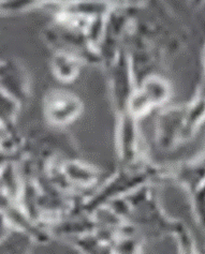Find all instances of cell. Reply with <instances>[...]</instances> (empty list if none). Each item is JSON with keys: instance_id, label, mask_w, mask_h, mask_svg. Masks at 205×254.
I'll return each mask as SVG.
<instances>
[{"instance_id": "5b68a950", "label": "cell", "mask_w": 205, "mask_h": 254, "mask_svg": "<svg viewBox=\"0 0 205 254\" xmlns=\"http://www.w3.org/2000/svg\"><path fill=\"white\" fill-rule=\"evenodd\" d=\"M115 146L117 157L123 165H132L147 159L144 155L138 120L129 113L116 116Z\"/></svg>"}, {"instance_id": "ba28073f", "label": "cell", "mask_w": 205, "mask_h": 254, "mask_svg": "<svg viewBox=\"0 0 205 254\" xmlns=\"http://www.w3.org/2000/svg\"><path fill=\"white\" fill-rule=\"evenodd\" d=\"M84 64L81 57L72 53L55 51L51 60V71L57 81L69 84L80 76Z\"/></svg>"}, {"instance_id": "9c48e42d", "label": "cell", "mask_w": 205, "mask_h": 254, "mask_svg": "<svg viewBox=\"0 0 205 254\" xmlns=\"http://www.w3.org/2000/svg\"><path fill=\"white\" fill-rule=\"evenodd\" d=\"M66 242L81 254H118L109 240L98 233L72 237Z\"/></svg>"}, {"instance_id": "277c9868", "label": "cell", "mask_w": 205, "mask_h": 254, "mask_svg": "<svg viewBox=\"0 0 205 254\" xmlns=\"http://www.w3.org/2000/svg\"><path fill=\"white\" fill-rule=\"evenodd\" d=\"M43 110L46 120L53 128L65 129L81 117L84 103L74 92L57 88L46 93Z\"/></svg>"}, {"instance_id": "6da1fadb", "label": "cell", "mask_w": 205, "mask_h": 254, "mask_svg": "<svg viewBox=\"0 0 205 254\" xmlns=\"http://www.w3.org/2000/svg\"><path fill=\"white\" fill-rule=\"evenodd\" d=\"M165 174L167 172L162 170V166L151 163L147 159L132 165H123L87 198L75 206L76 212L92 215L102 207L120 202L144 187L155 185Z\"/></svg>"}, {"instance_id": "30bf717a", "label": "cell", "mask_w": 205, "mask_h": 254, "mask_svg": "<svg viewBox=\"0 0 205 254\" xmlns=\"http://www.w3.org/2000/svg\"><path fill=\"white\" fill-rule=\"evenodd\" d=\"M140 254H143V253H140Z\"/></svg>"}, {"instance_id": "3957f363", "label": "cell", "mask_w": 205, "mask_h": 254, "mask_svg": "<svg viewBox=\"0 0 205 254\" xmlns=\"http://www.w3.org/2000/svg\"><path fill=\"white\" fill-rule=\"evenodd\" d=\"M171 98V86L162 75L154 73L143 77L130 98L128 113L137 120L164 108Z\"/></svg>"}, {"instance_id": "8992f818", "label": "cell", "mask_w": 205, "mask_h": 254, "mask_svg": "<svg viewBox=\"0 0 205 254\" xmlns=\"http://www.w3.org/2000/svg\"><path fill=\"white\" fill-rule=\"evenodd\" d=\"M184 113L176 108H162L155 122V142L161 150L172 149L183 139Z\"/></svg>"}, {"instance_id": "52a82bcc", "label": "cell", "mask_w": 205, "mask_h": 254, "mask_svg": "<svg viewBox=\"0 0 205 254\" xmlns=\"http://www.w3.org/2000/svg\"><path fill=\"white\" fill-rule=\"evenodd\" d=\"M59 179L68 185L71 190L91 189L101 177V172L95 165L84 162L77 158L64 160L56 168Z\"/></svg>"}, {"instance_id": "7a4b0ae2", "label": "cell", "mask_w": 205, "mask_h": 254, "mask_svg": "<svg viewBox=\"0 0 205 254\" xmlns=\"http://www.w3.org/2000/svg\"><path fill=\"white\" fill-rule=\"evenodd\" d=\"M104 68L107 70L109 92L116 116L128 113L130 98L137 87V78L124 46Z\"/></svg>"}]
</instances>
